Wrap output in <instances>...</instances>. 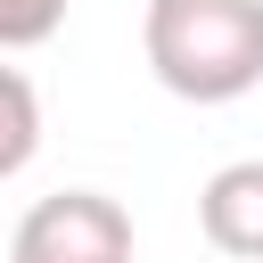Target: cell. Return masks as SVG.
Returning a JSON list of instances; mask_svg holds the SVG:
<instances>
[{
  "label": "cell",
  "mask_w": 263,
  "mask_h": 263,
  "mask_svg": "<svg viewBox=\"0 0 263 263\" xmlns=\"http://www.w3.org/2000/svg\"><path fill=\"white\" fill-rule=\"evenodd\" d=\"M148 74L189 107H230L263 82V0H148Z\"/></svg>",
  "instance_id": "cell-1"
},
{
  "label": "cell",
  "mask_w": 263,
  "mask_h": 263,
  "mask_svg": "<svg viewBox=\"0 0 263 263\" xmlns=\"http://www.w3.org/2000/svg\"><path fill=\"white\" fill-rule=\"evenodd\" d=\"M8 263H132V214L107 189H49L16 214Z\"/></svg>",
  "instance_id": "cell-2"
},
{
  "label": "cell",
  "mask_w": 263,
  "mask_h": 263,
  "mask_svg": "<svg viewBox=\"0 0 263 263\" xmlns=\"http://www.w3.org/2000/svg\"><path fill=\"white\" fill-rule=\"evenodd\" d=\"M197 230H205L214 255L263 263V156H238L197 189Z\"/></svg>",
  "instance_id": "cell-3"
},
{
  "label": "cell",
  "mask_w": 263,
  "mask_h": 263,
  "mask_svg": "<svg viewBox=\"0 0 263 263\" xmlns=\"http://www.w3.org/2000/svg\"><path fill=\"white\" fill-rule=\"evenodd\" d=\"M0 99H8V140H0V173H25L41 148V107H33V74L0 66Z\"/></svg>",
  "instance_id": "cell-4"
},
{
  "label": "cell",
  "mask_w": 263,
  "mask_h": 263,
  "mask_svg": "<svg viewBox=\"0 0 263 263\" xmlns=\"http://www.w3.org/2000/svg\"><path fill=\"white\" fill-rule=\"evenodd\" d=\"M66 25V0H0V49H41Z\"/></svg>",
  "instance_id": "cell-5"
}]
</instances>
